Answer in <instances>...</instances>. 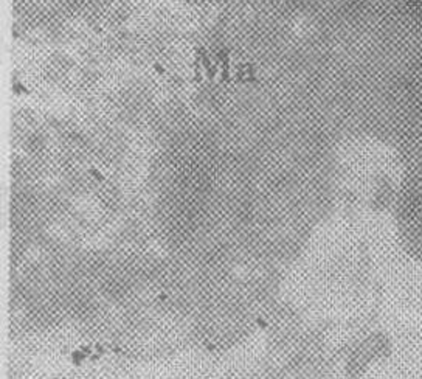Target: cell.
<instances>
[{
	"instance_id": "2",
	"label": "cell",
	"mask_w": 422,
	"mask_h": 379,
	"mask_svg": "<svg viewBox=\"0 0 422 379\" xmlns=\"http://www.w3.org/2000/svg\"><path fill=\"white\" fill-rule=\"evenodd\" d=\"M216 59L219 64L222 65L220 70V82L219 84H230L232 82V73H230V50L228 49H220L216 54Z\"/></svg>"
},
{
	"instance_id": "7",
	"label": "cell",
	"mask_w": 422,
	"mask_h": 379,
	"mask_svg": "<svg viewBox=\"0 0 422 379\" xmlns=\"http://www.w3.org/2000/svg\"><path fill=\"white\" fill-rule=\"evenodd\" d=\"M154 69H156V70H157L158 73H166L165 67H161V65H160V64H156V65H154Z\"/></svg>"
},
{
	"instance_id": "6",
	"label": "cell",
	"mask_w": 422,
	"mask_h": 379,
	"mask_svg": "<svg viewBox=\"0 0 422 379\" xmlns=\"http://www.w3.org/2000/svg\"><path fill=\"white\" fill-rule=\"evenodd\" d=\"M90 174L97 179V181H104V177H103V174L98 171V169H90Z\"/></svg>"
},
{
	"instance_id": "5",
	"label": "cell",
	"mask_w": 422,
	"mask_h": 379,
	"mask_svg": "<svg viewBox=\"0 0 422 379\" xmlns=\"http://www.w3.org/2000/svg\"><path fill=\"white\" fill-rule=\"evenodd\" d=\"M13 90H14V93H16V95H21V93L30 95V93H31L30 90H28V89L24 86V84H21L17 80H14V81H13Z\"/></svg>"
},
{
	"instance_id": "1",
	"label": "cell",
	"mask_w": 422,
	"mask_h": 379,
	"mask_svg": "<svg viewBox=\"0 0 422 379\" xmlns=\"http://www.w3.org/2000/svg\"><path fill=\"white\" fill-rule=\"evenodd\" d=\"M365 132L396 168L422 159V0H356Z\"/></svg>"
},
{
	"instance_id": "4",
	"label": "cell",
	"mask_w": 422,
	"mask_h": 379,
	"mask_svg": "<svg viewBox=\"0 0 422 379\" xmlns=\"http://www.w3.org/2000/svg\"><path fill=\"white\" fill-rule=\"evenodd\" d=\"M202 81H204L202 61H200V56L194 52V82L196 84H202Z\"/></svg>"
},
{
	"instance_id": "3",
	"label": "cell",
	"mask_w": 422,
	"mask_h": 379,
	"mask_svg": "<svg viewBox=\"0 0 422 379\" xmlns=\"http://www.w3.org/2000/svg\"><path fill=\"white\" fill-rule=\"evenodd\" d=\"M196 53L200 56V61H202V65L205 67L207 80H208L211 84H213V81H214V78H216V75H217V64L211 62V58H210V54H208V52H207L205 47H197Z\"/></svg>"
}]
</instances>
